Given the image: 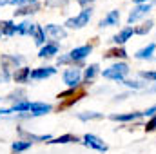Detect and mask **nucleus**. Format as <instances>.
Here are the masks:
<instances>
[{
    "instance_id": "c85d7f7f",
    "label": "nucleus",
    "mask_w": 156,
    "mask_h": 154,
    "mask_svg": "<svg viewBox=\"0 0 156 154\" xmlns=\"http://www.w3.org/2000/svg\"><path fill=\"white\" fill-rule=\"evenodd\" d=\"M144 127H145V131H154V129H156V116H153V118H151V121H147Z\"/></svg>"
},
{
    "instance_id": "f03ea898",
    "label": "nucleus",
    "mask_w": 156,
    "mask_h": 154,
    "mask_svg": "<svg viewBox=\"0 0 156 154\" xmlns=\"http://www.w3.org/2000/svg\"><path fill=\"white\" fill-rule=\"evenodd\" d=\"M91 16H93V9H91V7H85V9H82V11L78 13L76 16L67 18V20H66V26H67V27H71V29H80V27H85V26L89 24Z\"/></svg>"
},
{
    "instance_id": "6ab92c4d",
    "label": "nucleus",
    "mask_w": 156,
    "mask_h": 154,
    "mask_svg": "<svg viewBox=\"0 0 156 154\" xmlns=\"http://www.w3.org/2000/svg\"><path fill=\"white\" fill-rule=\"evenodd\" d=\"M11 149H13L15 152H24V151L31 149V142H26V140H18V142H13Z\"/></svg>"
},
{
    "instance_id": "0eeeda50",
    "label": "nucleus",
    "mask_w": 156,
    "mask_h": 154,
    "mask_svg": "<svg viewBox=\"0 0 156 154\" xmlns=\"http://www.w3.org/2000/svg\"><path fill=\"white\" fill-rule=\"evenodd\" d=\"M37 31V24H33L31 20H24L22 24L16 26V35H26V37H33Z\"/></svg>"
},
{
    "instance_id": "aec40b11",
    "label": "nucleus",
    "mask_w": 156,
    "mask_h": 154,
    "mask_svg": "<svg viewBox=\"0 0 156 154\" xmlns=\"http://www.w3.org/2000/svg\"><path fill=\"white\" fill-rule=\"evenodd\" d=\"M98 73H100V67H98V64H91L89 67H85V75H83L85 82H91L93 78L98 75Z\"/></svg>"
},
{
    "instance_id": "a878e982",
    "label": "nucleus",
    "mask_w": 156,
    "mask_h": 154,
    "mask_svg": "<svg viewBox=\"0 0 156 154\" xmlns=\"http://www.w3.org/2000/svg\"><path fill=\"white\" fill-rule=\"evenodd\" d=\"M38 9V5L37 4H33V5H26V7H20L18 11H15V15H29V13H35Z\"/></svg>"
},
{
    "instance_id": "ea45409f",
    "label": "nucleus",
    "mask_w": 156,
    "mask_h": 154,
    "mask_svg": "<svg viewBox=\"0 0 156 154\" xmlns=\"http://www.w3.org/2000/svg\"><path fill=\"white\" fill-rule=\"evenodd\" d=\"M0 37H2V31H0Z\"/></svg>"
},
{
    "instance_id": "7c9ffc66",
    "label": "nucleus",
    "mask_w": 156,
    "mask_h": 154,
    "mask_svg": "<svg viewBox=\"0 0 156 154\" xmlns=\"http://www.w3.org/2000/svg\"><path fill=\"white\" fill-rule=\"evenodd\" d=\"M45 4L47 5H64V4H67V0H47Z\"/></svg>"
},
{
    "instance_id": "2f4dec72",
    "label": "nucleus",
    "mask_w": 156,
    "mask_h": 154,
    "mask_svg": "<svg viewBox=\"0 0 156 154\" xmlns=\"http://www.w3.org/2000/svg\"><path fill=\"white\" fill-rule=\"evenodd\" d=\"M7 4H15V5H20V0H0V7H2V5H7Z\"/></svg>"
},
{
    "instance_id": "b1692460",
    "label": "nucleus",
    "mask_w": 156,
    "mask_h": 154,
    "mask_svg": "<svg viewBox=\"0 0 156 154\" xmlns=\"http://www.w3.org/2000/svg\"><path fill=\"white\" fill-rule=\"evenodd\" d=\"M2 26H4V27H2V35H5V37L16 35V26H15L13 22H4Z\"/></svg>"
},
{
    "instance_id": "5701e85b",
    "label": "nucleus",
    "mask_w": 156,
    "mask_h": 154,
    "mask_svg": "<svg viewBox=\"0 0 156 154\" xmlns=\"http://www.w3.org/2000/svg\"><path fill=\"white\" fill-rule=\"evenodd\" d=\"M33 38H35V44H37V45H42V44L45 42V29H44L42 26H37V31H35Z\"/></svg>"
},
{
    "instance_id": "f3484780",
    "label": "nucleus",
    "mask_w": 156,
    "mask_h": 154,
    "mask_svg": "<svg viewBox=\"0 0 156 154\" xmlns=\"http://www.w3.org/2000/svg\"><path fill=\"white\" fill-rule=\"evenodd\" d=\"M104 58H127V51L123 47H115V49H109Z\"/></svg>"
},
{
    "instance_id": "f704fd0d",
    "label": "nucleus",
    "mask_w": 156,
    "mask_h": 154,
    "mask_svg": "<svg viewBox=\"0 0 156 154\" xmlns=\"http://www.w3.org/2000/svg\"><path fill=\"white\" fill-rule=\"evenodd\" d=\"M0 80H2V82H7V80H9V73H7V69H4V71L0 73Z\"/></svg>"
},
{
    "instance_id": "1a4fd4ad",
    "label": "nucleus",
    "mask_w": 156,
    "mask_h": 154,
    "mask_svg": "<svg viewBox=\"0 0 156 154\" xmlns=\"http://www.w3.org/2000/svg\"><path fill=\"white\" fill-rule=\"evenodd\" d=\"M45 33H47L53 40H62V38L67 37V31H66L64 27H60V26H55V24H49V26L45 27Z\"/></svg>"
},
{
    "instance_id": "423d86ee",
    "label": "nucleus",
    "mask_w": 156,
    "mask_h": 154,
    "mask_svg": "<svg viewBox=\"0 0 156 154\" xmlns=\"http://www.w3.org/2000/svg\"><path fill=\"white\" fill-rule=\"evenodd\" d=\"M118 22H120V11H118V9H113V11H109V13L100 20L98 27H111V26H118Z\"/></svg>"
},
{
    "instance_id": "393cba45",
    "label": "nucleus",
    "mask_w": 156,
    "mask_h": 154,
    "mask_svg": "<svg viewBox=\"0 0 156 154\" xmlns=\"http://www.w3.org/2000/svg\"><path fill=\"white\" fill-rule=\"evenodd\" d=\"M78 118L82 121H87V120H100L102 118V113H78Z\"/></svg>"
},
{
    "instance_id": "4be33fe9",
    "label": "nucleus",
    "mask_w": 156,
    "mask_h": 154,
    "mask_svg": "<svg viewBox=\"0 0 156 154\" xmlns=\"http://www.w3.org/2000/svg\"><path fill=\"white\" fill-rule=\"evenodd\" d=\"M29 109H31V102H27V100L18 102V103H15V105L11 107L13 113H26V111H29Z\"/></svg>"
},
{
    "instance_id": "f257e3e1",
    "label": "nucleus",
    "mask_w": 156,
    "mask_h": 154,
    "mask_svg": "<svg viewBox=\"0 0 156 154\" xmlns=\"http://www.w3.org/2000/svg\"><path fill=\"white\" fill-rule=\"evenodd\" d=\"M127 75H129V65L123 64V62H118V64H115V65H111L109 69H104V73H102L104 78L115 80V82H123Z\"/></svg>"
},
{
    "instance_id": "2eb2a0df",
    "label": "nucleus",
    "mask_w": 156,
    "mask_h": 154,
    "mask_svg": "<svg viewBox=\"0 0 156 154\" xmlns=\"http://www.w3.org/2000/svg\"><path fill=\"white\" fill-rule=\"evenodd\" d=\"M144 113H127V114H111L113 121H133V120H138L142 118Z\"/></svg>"
},
{
    "instance_id": "dca6fc26",
    "label": "nucleus",
    "mask_w": 156,
    "mask_h": 154,
    "mask_svg": "<svg viewBox=\"0 0 156 154\" xmlns=\"http://www.w3.org/2000/svg\"><path fill=\"white\" fill-rule=\"evenodd\" d=\"M15 80H16V83H27L31 80V69H27V67L18 69L15 73Z\"/></svg>"
},
{
    "instance_id": "4468645a",
    "label": "nucleus",
    "mask_w": 156,
    "mask_h": 154,
    "mask_svg": "<svg viewBox=\"0 0 156 154\" xmlns=\"http://www.w3.org/2000/svg\"><path fill=\"white\" fill-rule=\"evenodd\" d=\"M58 53V44H45L42 49H40L38 56L40 58H49V56H53V54H56Z\"/></svg>"
},
{
    "instance_id": "4c0bfd02",
    "label": "nucleus",
    "mask_w": 156,
    "mask_h": 154,
    "mask_svg": "<svg viewBox=\"0 0 156 154\" xmlns=\"http://www.w3.org/2000/svg\"><path fill=\"white\" fill-rule=\"evenodd\" d=\"M136 2V5H140V4H147V0H134Z\"/></svg>"
},
{
    "instance_id": "6e6552de",
    "label": "nucleus",
    "mask_w": 156,
    "mask_h": 154,
    "mask_svg": "<svg viewBox=\"0 0 156 154\" xmlns=\"http://www.w3.org/2000/svg\"><path fill=\"white\" fill-rule=\"evenodd\" d=\"M93 51V47L91 45H82V47H75L71 53H69V56H71V60L73 62H82L89 53Z\"/></svg>"
},
{
    "instance_id": "a211bd4d",
    "label": "nucleus",
    "mask_w": 156,
    "mask_h": 154,
    "mask_svg": "<svg viewBox=\"0 0 156 154\" xmlns=\"http://www.w3.org/2000/svg\"><path fill=\"white\" fill-rule=\"evenodd\" d=\"M76 142H78L76 136H73V134H62L58 138H53L49 143H76Z\"/></svg>"
},
{
    "instance_id": "39448f33",
    "label": "nucleus",
    "mask_w": 156,
    "mask_h": 154,
    "mask_svg": "<svg viewBox=\"0 0 156 154\" xmlns=\"http://www.w3.org/2000/svg\"><path fill=\"white\" fill-rule=\"evenodd\" d=\"M80 78H82L80 69H76V67H73V69H67V71L64 73V83H66V85H69L71 89H75L78 83H80Z\"/></svg>"
},
{
    "instance_id": "412c9836",
    "label": "nucleus",
    "mask_w": 156,
    "mask_h": 154,
    "mask_svg": "<svg viewBox=\"0 0 156 154\" xmlns=\"http://www.w3.org/2000/svg\"><path fill=\"white\" fill-rule=\"evenodd\" d=\"M153 26H154V22H153V20H147V22H144L140 27H134V35H142V37H144V35H147V33L153 29Z\"/></svg>"
},
{
    "instance_id": "72a5a7b5",
    "label": "nucleus",
    "mask_w": 156,
    "mask_h": 154,
    "mask_svg": "<svg viewBox=\"0 0 156 154\" xmlns=\"http://www.w3.org/2000/svg\"><path fill=\"white\" fill-rule=\"evenodd\" d=\"M144 116H151V118L156 116V105H154V107H151V109H147V111L144 113Z\"/></svg>"
},
{
    "instance_id": "473e14b6",
    "label": "nucleus",
    "mask_w": 156,
    "mask_h": 154,
    "mask_svg": "<svg viewBox=\"0 0 156 154\" xmlns=\"http://www.w3.org/2000/svg\"><path fill=\"white\" fill-rule=\"evenodd\" d=\"M73 94H75V89H69V91H66V93H60L58 98H66V96H73Z\"/></svg>"
},
{
    "instance_id": "bb28decb",
    "label": "nucleus",
    "mask_w": 156,
    "mask_h": 154,
    "mask_svg": "<svg viewBox=\"0 0 156 154\" xmlns=\"http://www.w3.org/2000/svg\"><path fill=\"white\" fill-rule=\"evenodd\" d=\"M140 76L144 80H149V82H156V71H142Z\"/></svg>"
},
{
    "instance_id": "f8f14e48",
    "label": "nucleus",
    "mask_w": 156,
    "mask_h": 154,
    "mask_svg": "<svg viewBox=\"0 0 156 154\" xmlns=\"http://www.w3.org/2000/svg\"><path fill=\"white\" fill-rule=\"evenodd\" d=\"M133 35H134V29H133V27H125V29H122L118 35L113 37V42H115L116 45H123V44L131 38Z\"/></svg>"
},
{
    "instance_id": "9b49d317",
    "label": "nucleus",
    "mask_w": 156,
    "mask_h": 154,
    "mask_svg": "<svg viewBox=\"0 0 156 154\" xmlns=\"http://www.w3.org/2000/svg\"><path fill=\"white\" fill-rule=\"evenodd\" d=\"M51 105L49 103H44V102H31V114L33 116H42V114H47L51 113Z\"/></svg>"
},
{
    "instance_id": "e433bc0d",
    "label": "nucleus",
    "mask_w": 156,
    "mask_h": 154,
    "mask_svg": "<svg viewBox=\"0 0 156 154\" xmlns=\"http://www.w3.org/2000/svg\"><path fill=\"white\" fill-rule=\"evenodd\" d=\"M35 2H37V0H20V5H26V4L31 5V4H35Z\"/></svg>"
},
{
    "instance_id": "ddd939ff",
    "label": "nucleus",
    "mask_w": 156,
    "mask_h": 154,
    "mask_svg": "<svg viewBox=\"0 0 156 154\" xmlns=\"http://www.w3.org/2000/svg\"><path fill=\"white\" fill-rule=\"evenodd\" d=\"M154 49H156V44H149V45H145L144 49L136 51V53H134V58H138V60H149V58L153 56Z\"/></svg>"
},
{
    "instance_id": "9d476101",
    "label": "nucleus",
    "mask_w": 156,
    "mask_h": 154,
    "mask_svg": "<svg viewBox=\"0 0 156 154\" xmlns=\"http://www.w3.org/2000/svg\"><path fill=\"white\" fill-rule=\"evenodd\" d=\"M56 73L55 67H38L35 71H31V80H45V78L53 76Z\"/></svg>"
},
{
    "instance_id": "58836bf2",
    "label": "nucleus",
    "mask_w": 156,
    "mask_h": 154,
    "mask_svg": "<svg viewBox=\"0 0 156 154\" xmlns=\"http://www.w3.org/2000/svg\"><path fill=\"white\" fill-rule=\"evenodd\" d=\"M147 93H156V87H151V89H147Z\"/></svg>"
},
{
    "instance_id": "c756f323",
    "label": "nucleus",
    "mask_w": 156,
    "mask_h": 154,
    "mask_svg": "<svg viewBox=\"0 0 156 154\" xmlns=\"http://www.w3.org/2000/svg\"><path fill=\"white\" fill-rule=\"evenodd\" d=\"M56 62H58V65H64V64H69V62H73V60H71V56H69V54H66V56H60Z\"/></svg>"
},
{
    "instance_id": "c9c22d12",
    "label": "nucleus",
    "mask_w": 156,
    "mask_h": 154,
    "mask_svg": "<svg viewBox=\"0 0 156 154\" xmlns=\"http://www.w3.org/2000/svg\"><path fill=\"white\" fill-rule=\"evenodd\" d=\"M76 2H78V4H80V5H83V9H85V7H87L89 4H93L94 0H76Z\"/></svg>"
},
{
    "instance_id": "20e7f679",
    "label": "nucleus",
    "mask_w": 156,
    "mask_h": 154,
    "mask_svg": "<svg viewBox=\"0 0 156 154\" xmlns=\"http://www.w3.org/2000/svg\"><path fill=\"white\" fill-rule=\"evenodd\" d=\"M151 4H140V5H136L131 13H129V16H127V24H134V22H138L140 18H144L149 11H151Z\"/></svg>"
},
{
    "instance_id": "7ed1b4c3",
    "label": "nucleus",
    "mask_w": 156,
    "mask_h": 154,
    "mask_svg": "<svg viewBox=\"0 0 156 154\" xmlns=\"http://www.w3.org/2000/svg\"><path fill=\"white\" fill-rule=\"evenodd\" d=\"M82 143H83L85 147L94 149V151H100V152H105V151H107V143H104V140L98 138V136H94V134H85Z\"/></svg>"
},
{
    "instance_id": "cd10ccee",
    "label": "nucleus",
    "mask_w": 156,
    "mask_h": 154,
    "mask_svg": "<svg viewBox=\"0 0 156 154\" xmlns=\"http://www.w3.org/2000/svg\"><path fill=\"white\" fill-rule=\"evenodd\" d=\"M123 83L127 85V87H133V89H140L144 83H140V82H133V80H123Z\"/></svg>"
}]
</instances>
